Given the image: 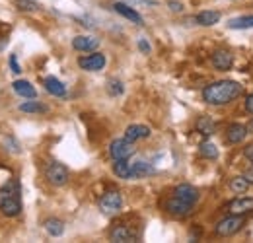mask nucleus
I'll list each match as a JSON object with an SVG mask.
<instances>
[{
	"label": "nucleus",
	"mask_w": 253,
	"mask_h": 243,
	"mask_svg": "<svg viewBox=\"0 0 253 243\" xmlns=\"http://www.w3.org/2000/svg\"><path fill=\"white\" fill-rule=\"evenodd\" d=\"M244 91V86L234 80H218L203 88V99L209 105H226L240 97Z\"/></svg>",
	"instance_id": "obj_1"
},
{
	"label": "nucleus",
	"mask_w": 253,
	"mask_h": 243,
	"mask_svg": "<svg viewBox=\"0 0 253 243\" xmlns=\"http://www.w3.org/2000/svg\"><path fill=\"white\" fill-rule=\"evenodd\" d=\"M20 181L16 177L8 179L0 187V210L4 216L14 218L22 212V201H20Z\"/></svg>",
	"instance_id": "obj_2"
},
{
	"label": "nucleus",
	"mask_w": 253,
	"mask_h": 243,
	"mask_svg": "<svg viewBox=\"0 0 253 243\" xmlns=\"http://www.w3.org/2000/svg\"><path fill=\"white\" fill-rule=\"evenodd\" d=\"M244 226H246V216H242V214H230V216L222 218L220 222L216 224L214 234L218 238H230V236L238 234Z\"/></svg>",
	"instance_id": "obj_3"
},
{
	"label": "nucleus",
	"mask_w": 253,
	"mask_h": 243,
	"mask_svg": "<svg viewBox=\"0 0 253 243\" xmlns=\"http://www.w3.org/2000/svg\"><path fill=\"white\" fill-rule=\"evenodd\" d=\"M123 208V197L119 191H107L99 199V210L105 216H115Z\"/></svg>",
	"instance_id": "obj_4"
},
{
	"label": "nucleus",
	"mask_w": 253,
	"mask_h": 243,
	"mask_svg": "<svg viewBox=\"0 0 253 243\" xmlns=\"http://www.w3.org/2000/svg\"><path fill=\"white\" fill-rule=\"evenodd\" d=\"M164 210L169 216H173V218H187L193 212V204L177 199V197H173V195H169L166 199V202H164Z\"/></svg>",
	"instance_id": "obj_5"
},
{
	"label": "nucleus",
	"mask_w": 253,
	"mask_h": 243,
	"mask_svg": "<svg viewBox=\"0 0 253 243\" xmlns=\"http://www.w3.org/2000/svg\"><path fill=\"white\" fill-rule=\"evenodd\" d=\"M45 177H47V181L51 183V185L63 187V185L68 183V169L61 162H51L45 167Z\"/></svg>",
	"instance_id": "obj_6"
},
{
	"label": "nucleus",
	"mask_w": 253,
	"mask_h": 243,
	"mask_svg": "<svg viewBox=\"0 0 253 243\" xmlns=\"http://www.w3.org/2000/svg\"><path fill=\"white\" fill-rule=\"evenodd\" d=\"M109 240L111 242H119V243H128V242H136L138 240V232L130 226V224H115L111 230H109Z\"/></svg>",
	"instance_id": "obj_7"
},
{
	"label": "nucleus",
	"mask_w": 253,
	"mask_h": 243,
	"mask_svg": "<svg viewBox=\"0 0 253 243\" xmlns=\"http://www.w3.org/2000/svg\"><path fill=\"white\" fill-rule=\"evenodd\" d=\"M134 154V142H130L128 138H115L109 144V156L115 160H128Z\"/></svg>",
	"instance_id": "obj_8"
},
{
	"label": "nucleus",
	"mask_w": 253,
	"mask_h": 243,
	"mask_svg": "<svg viewBox=\"0 0 253 243\" xmlns=\"http://www.w3.org/2000/svg\"><path fill=\"white\" fill-rule=\"evenodd\" d=\"M78 66L82 70H88V72H97L105 66V55L101 53H92V55H86V57H80L78 59Z\"/></svg>",
	"instance_id": "obj_9"
},
{
	"label": "nucleus",
	"mask_w": 253,
	"mask_h": 243,
	"mask_svg": "<svg viewBox=\"0 0 253 243\" xmlns=\"http://www.w3.org/2000/svg\"><path fill=\"white\" fill-rule=\"evenodd\" d=\"M250 134L248 130V124H242V122H232L228 128H226V142L228 144H240L246 140V136Z\"/></svg>",
	"instance_id": "obj_10"
},
{
	"label": "nucleus",
	"mask_w": 253,
	"mask_h": 243,
	"mask_svg": "<svg viewBox=\"0 0 253 243\" xmlns=\"http://www.w3.org/2000/svg\"><path fill=\"white\" fill-rule=\"evenodd\" d=\"M226 210L230 214H242V216L253 212V197H238V199H234L232 202H228Z\"/></svg>",
	"instance_id": "obj_11"
},
{
	"label": "nucleus",
	"mask_w": 253,
	"mask_h": 243,
	"mask_svg": "<svg viewBox=\"0 0 253 243\" xmlns=\"http://www.w3.org/2000/svg\"><path fill=\"white\" fill-rule=\"evenodd\" d=\"M211 62H212V66L216 70L224 72V70H230L234 66V55L230 51H226V49H218V51H214L211 55Z\"/></svg>",
	"instance_id": "obj_12"
},
{
	"label": "nucleus",
	"mask_w": 253,
	"mask_h": 243,
	"mask_svg": "<svg viewBox=\"0 0 253 243\" xmlns=\"http://www.w3.org/2000/svg\"><path fill=\"white\" fill-rule=\"evenodd\" d=\"M173 197H177V199H181V201H185V202H189L195 206V202L199 201V191H197V187H193L189 183H181V185H177L175 189H173V193H171Z\"/></svg>",
	"instance_id": "obj_13"
},
{
	"label": "nucleus",
	"mask_w": 253,
	"mask_h": 243,
	"mask_svg": "<svg viewBox=\"0 0 253 243\" xmlns=\"http://www.w3.org/2000/svg\"><path fill=\"white\" fill-rule=\"evenodd\" d=\"M72 47L80 53H90V51H95L99 47V39L92 37V35H78L72 39Z\"/></svg>",
	"instance_id": "obj_14"
},
{
	"label": "nucleus",
	"mask_w": 253,
	"mask_h": 243,
	"mask_svg": "<svg viewBox=\"0 0 253 243\" xmlns=\"http://www.w3.org/2000/svg\"><path fill=\"white\" fill-rule=\"evenodd\" d=\"M154 173H156V169L148 162H134V163H130V179H142V177H148V175H154Z\"/></svg>",
	"instance_id": "obj_15"
},
{
	"label": "nucleus",
	"mask_w": 253,
	"mask_h": 243,
	"mask_svg": "<svg viewBox=\"0 0 253 243\" xmlns=\"http://www.w3.org/2000/svg\"><path fill=\"white\" fill-rule=\"evenodd\" d=\"M113 10H115L117 14H121L123 18L130 20L132 24H136V26H142V16H140V14H138L134 8L126 6V4H123V2H115V4H113Z\"/></svg>",
	"instance_id": "obj_16"
},
{
	"label": "nucleus",
	"mask_w": 253,
	"mask_h": 243,
	"mask_svg": "<svg viewBox=\"0 0 253 243\" xmlns=\"http://www.w3.org/2000/svg\"><path fill=\"white\" fill-rule=\"evenodd\" d=\"M195 22H197L199 26H203V28H211V26H214V24L220 22V12L203 10V12H199V14L195 16Z\"/></svg>",
	"instance_id": "obj_17"
},
{
	"label": "nucleus",
	"mask_w": 253,
	"mask_h": 243,
	"mask_svg": "<svg viewBox=\"0 0 253 243\" xmlns=\"http://www.w3.org/2000/svg\"><path fill=\"white\" fill-rule=\"evenodd\" d=\"M148 136H150V128L146 124H130L125 130V138H128L130 142H136V140H142Z\"/></svg>",
	"instance_id": "obj_18"
},
{
	"label": "nucleus",
	"mask_w": 253,
	"mask_h": 243,
	"mask_svg": "<svg viewBox=\"0 0 253 243\" xmlns=\"http://www.w3.org/2000/svg\"><path fill=\"white\" fill-rule=\"evenodd\" d=\"M43 86H45V90L49 91L51 95H55V97H64V95H66L64 84L61 80H57L55 76H47V78L43 80Z\"/></svg>",
	"instance_id": "obj_19"
},
{
	"label": "nucleus",
	"mask_w": 253,
	"mask_h": 243,
	"mask_svg": "<svg viewBox=\"0 0 253 243\" xmlns=\"http://www.w3.org/2000/svg\"><path fill=\"white\" fill-rule=\"evenodd\" d=\"M12 88H14V91L18 95H22V97H28V99H35L37 97V91L32 86V82H28V80H16L12 84Z\"/></svg>",
	"instance_id": "obj_20"
},
{
	"label": "nucleus",
	"mask_w": 253,
	"mask_h": 243,
	"mask_svg": "<svg viewBox=\"0 0 253 243\" xmlns=\"http://www.w3.org/2000/svg\"><path fill=\"white\" fill-rule=\"evenodd\" d=\"M43 226H45L47 234L53 236V238H61L64 234V224H63V220H59V218H47V220L43 222Z\"/></svg>",
	"instance_id": "obj_21"
},
{
	"label": "nucleus",
	"mask_w": 253,
	"mask_h": 243,
	"mask_svg": "<svg viewBox=\"0 0 253 243\" xmlns=\"http://www.w3.org/2000/svg\"><path fill=\"white\" fill-rule=\"evenodd\" d=\"M228 28H230V30H252L253 28V14L240 16V18L230 20V22H228Z\"/></svg>",
	"instance_id": "obj_22"
},
{
	"label": "nucleus",
	"mask_w": 253,
	"mask_h": 243,
	"mask_svg": "<svg viewBox=\"0 0 253 243\" xmlns=\"http://www.w3.org/2000/svg\"><path fill=\"white\" fill-rule=\"evenodd\" d=\"M197 130L203 134V136H212L216 132V122L212 121L211 117H201L197 121Z\"/></svg>",
	"instance_id": "obj_23"
},
{
	"label": "nucleus",
	"mask_w": 253,
	"mask_h": 243,
	"mask_svg": "<svg viewBox=\"0 0 253 243\" xmlns=\"http://www.w3.org/2000/svg\"><path fill=\"white\" fill-rule=\"evenodd\" d=\"M113 173L119 179H130V162L128 160H115L113 163Z\"/></svg>",
	"instance_id": "obj_24"
},
{
	"label": "nucleus",
	"mask_w": 253,
	"mask_h": 243,
	"mask_svg": "<svg viewBox=\"0 0 253 243\" xmlns=\"http://www.w3.org/2000/svg\"><path fill=\"white\" fill-rule=\"evenodd\" d=\"M230 189H232V193H236V195H246L248 189H250V181H248L244 175L234 177V179L230 181Z\"/></svg>",
	"instance_id": "obj_25"
},
{
	"label": "nucleus",
	"mask_w": 253,
	"mask_h": 243,
	"mask_svg": "<svg viewBox=\"0 0 253 243\" xmlns=\"http://www.w3.org/2000/svg\"><path fill=\"white\" fill-rule=\"evenodd\" d=\"M199 154H201L205 160H216V158H218V148H216L212 142H203L201 148H199Z\"/></svg>",
	"instance_id": "obj_26"
},
{
	"label": "nucleus",
	"mask_w": 253,
	"mask_h": 243,
	"mask_svg": "<svg viewBox=\"0 0 253 243\" xmlns=\"http://www.w3.org/2000/svg\"><path fill=\"white\" fill-rule=\"evenodd\" d=\"M20 111H24V113H45L47 107L39 101H26V103L20 105Z\"/></svg>",
	"instance_id": "obj_27"
},
{
	"label": "nucleus",
	"mask_w": 253,
	"mask_h": 243,
	"mask_svg": "<svg viewBox=\"0 0 253 243\" xmlns=\"http://www.w3.org/2000/svg\"><path fill=\"white\" fill-rule=\"evenodd\" d=\"M123 90H125V88H123V82H121V80H113V78H111V80L107 82V91H109V95H121Z\"/></svg>",
	"instance_id": "obj_28"
},
{
	"label": "nucleus",
	"mask_w": 253,
	"mask_h": 243,
	"mask_svg": "<svg viewBox=\"0 0 253 243\" xmlns=\"http://www.w3.org/2000/svg\"><path fill=\"white\" fill-rule=\"evenodd\" d=\"M16 6L20 10H24V12H33V10L39 8V4L35 0H16Z\"/></svg>",
	"instance_id": "obj_29"
},
{
	"label": "nucleus",
	"mask_w": 253,
	"mask_h": 243,
	"mask_svg": "<svg viewBox=\"0 0 253 243\" xmlns=\"http://www.w3.org/2000/svg\"><path fill=\"white\" fill-rule=\"evenodd\" d=\"M10 68H12V72H14V74H20V72H22V68H20V64H18L16 55H10Z\"/></svg>",
	"instance_id": "obj_30"
},
{
	"label": "nucleus",
	"mask_w": 253,
	"mask_h": 243,
	"mask_svg": "<svg viewBox=\"0 0 253 243\" xmlns=\"http://www.w3.org/2000/svg\"><path fill=\"white\" fill-rule=\"evenodd\" d=\"M138 49H140V53L148 55V53H150V45H148V41H146V39H138Z\"/></svg>",
	"instance_id": "obj_31"
},
{
	"label": "nucleus",
	"mask_w": 253,
	"mask_h": 243,
	"mask_svg": "<svg viewBox=\"0 0 253 243\" xmlns=\"http://www.w3.org/2000/svg\"><path fill=\"white\" fill-rule=\"evenodd\" d=\"M246 111L253 115V93H250V95L246 97Z\"/></svg>",
	"instance_id": "obj_32"
},
{
	"label": "nucleus",
	"mask_w": 253,
	"mask_h": 243,
	"mask_svg": "<svg viewBox=\"0 0 253 243\" xmlns=\"http://www.w3.org/2000/svg\"><path fill=\"white\" fill-rule=\"evenodd\" d=\"M168 6H169L173 12H181V10H183V6H181L179 2H175V0H169V2H168Z\"/></svg>",
	"instance_id": "obj_33"
},
{
	"label": "nucleus",
	"mask_w": 253,
	"mask_h": 243,
	"mask_svg": "<svg viewBox=\"0 0 253 243\" xmlns=\"http://www.w3.org/2000/svg\"><path fill=\"white\" fill-rule=\"evenodd\" d=\"M244 156H246V158L253 163V144H250L248 148H244Z\"/></svg>",
	"instance_id": "obj_34"
},
{
	"label": "nucleus",
	"mask_w": 253,
	"mask_h": 243,
	"mask_svg": "<svg viewBox=\"0 0 253 243\" xmlns=\"http://www.w3.org/2000/svg\"><path fill=\"white\" fill-rule=\"evenodd\" d=\"M244 177L250 181V185H253V165H252V167H248V169L244 171Z\"/></svg>",
	"instance_id": "obj_35"
},
{
	"label": "nucleus",
	"mask_w": 253,
	"mask_h": 243,
	"mask_svg": "<svg viewBox=\"0 0 253 243\" xmlns=\"http://www.w3.org/2000/svg\"><path fill=\"white\" fill-rule=\"evenodd\" d=\"M248 130H250V134H253V119L250 121V124H248Z\"/></svg>",
	"instance_id": "obj_36"
}]
</instances>
